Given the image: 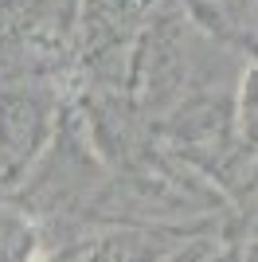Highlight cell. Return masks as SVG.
<instances>
[{
	"label": "cell",
	"instance_id": "cell-1",
	"mask_svg": "<svg viewBox=\"0 0 258 262\" xmlns=\"http://www.w3.org/2000/svg\"><path fill=\"white\" fill-rule=\"evenodd\" d=\"M196 16L235 43H258V0H196Z\"/></svg>",
	"mask_w": 258,
	"mask_h": 262
}]
</instances>
